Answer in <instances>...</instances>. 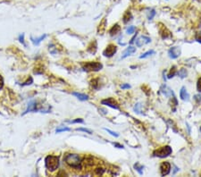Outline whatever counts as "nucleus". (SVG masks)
Here are the masks:
<instances>
[{"instance_id":"obj_14","label":"nucleus","mask_w":201,"mask_h":177,"mask_svg":"<svg viewBox=\"0 0 201 177\" xmlns=\"http://www.w3.org/2000/svg\"><path fill=\"white\" fill-rule=\"evenodd\" d=\"M180 97L183 100V101H189V92L187 91L185 87H182L180 90Z\"/></svg>"},{"instance_id":"obj_22","label":"nucleus","mask_w":201,"mask_h":177,"mask_svg":"<svg viewBox=\"0 0 201 177\" xmlns=\"http://www.w3.org/2000/svg\"><path fill=\"white\" fill-rule=\"evenodd\" d=\"M155 52L154 50H149V51H147L146 53H144V54H142L140 57V59H142V58H147V57H150V55H154Z\"/></svg>"},{"instance_id":"obj_34","label":"nucleus","mask_w":201,"mask_h":177,"mask_svg":"<svg viewBox=\"0 0 201 177\" xmlns=\"http://www.w3.org/2000/svg\"><path fill=\"white\" fill-rule=\"evenodd\" d=\"M197 89H198V92H201V78H199L198 80V82H197Z\"/></svg>"},{"instance_id":"obj_38","label":"nucleus","mask_w":201,"mask_h":177,"mask_svg":"<svg viewBox=\"0 0 201 177\" xmlns=\"http://www.w3.org/2000/svg\"><path fill=\"white\" fill-rule=\"evenodd\" d=\"M114 147H117V148H123V145H120V144H118V143H114Z\"/></svg>"},{"instance_id":"obj_2","label":"nucleus","mask_w":201,"mask_h":177,"mask_svg":"<svg viewBox=\"0 0 201 177\" xmlns=\"http://www.w3.org/2000/svg\"><path fill=\"white\" fill-rule=\"evenodd\" d=\"M45 165L48 171H56L59 167V157L57 156H48L45 159Z\"/></svg>"},{"instance_id":"obj_27","label":"nucleus","mask_w":201,"mask_h":177,"mask_svg":"<svg viewBox=\"0 0 201 177\" xmlns=\"http://www.w3.org/2000/svg\"><path fill=\"white\" fill-rule=\"evenodd\" d=\"M104 173H105L104 168H97V169H95V174L97 175H102Z\"/></svg>"},{"instance_id":"obj_39","label":"nucleus","mask_w":201,"mask_h":177,"mask_svg":"<svg viewBox=\"0 0 201 177\" xmlns=\"http://www.w3.org/2000/svg\"><path fill=\"white\" fill-rule=\"evenodd\" d=\"M200 133H201V127H200Z\"/></svg>"},{"instance_id":"obj_29","label":"nucleus","mask_w":201,"mask_h":177,"mask_svg":"<svg viewBox=\"0 0 201 177\" xmlns=\"http://www.w3.org/2000/svg\"><path fill=\"white\" fill-rule=\"evenodd\" d=\"M76 131H81V132H84V133H87L89 134H92V132L90 131V130L89 129H85V128H77Z\"/></svg>"},{"instance_id":"obj_31","label":"nucleus","mask_w":201,"mask_h":177,"mask_svg":"<svg viewBox=\"0 0 201 177\" xmlns=\"http://www.w3.org/2000/svg\"><path fill=\"white\" fill-rule=\"evenodd\" d=\"M69 123H70V124H77V123H80V124H82V123H84V121L82 120L81 118H77L76 120H74V121H70Z\"/></svg>"},{"instance_id":"obj_1","label":"nucleus","mask_w":201,"mask_h":177,"mask_svg":"<svg viewBox=\"0 0 201 177\" xmlns=\"http://www.w3.org/2000/svg\"><path fill=\"white\" fill-rule=\"evenodd\" d=\"M65 162L71 167L77 170L81 169V158L77 154H66L65 158Z\"/></svg>"},{"instance_id":"obj_21","label":"nucleus","mask_w":201,"mask_h":177,"mask_svg":"<svg viewBox=\"0 0 201 177\" xmlns=\"http://www.w3.org/2000/svg\"><path fill=\"white\" fill-rule=\"evenodd\" d=\"M106 18L102 21V23L99 24V27H98V32H103L105 30H106Z\"/></svg>"},{"instance_id":"obj_30","label":"nucleus","mask_w":201,"mask_h":177,"mask_svg":"<svg viewBox=\"0 0 201 177\" xmlns=\"http://www.w3.org/2000/svg\"><path fill=\"white\" fill-rule=\"evenodd\" d=\"M104 130H105V131H106L107 133H110L112 136H114V137H118V136H119V134H118L117 133L113 132V131H111V130H109V129H107V128H104Z\"/></svg>"},{"instance_id":"obj_7","label":"nucleus","mask_w":201,"mask_h":177,"mask_svg":"<svg viewBox=\"0 0 201 177\" xmlns=\"http://www.w3.org/2000/svg\"><path fill=\"white\" fill-rule=\"evenodd\" d=\"M150 42H151V39L149 38V37L140 36L136 40L135 43H136V46H138V48H140V46H143L144 45H147L149 43H150Z\"/></svg>"},{"instance_id":"obj_4","label":"nucleus","mask_w":201,"mask_h":177,"mask_svg":"<svg viewBox=\"0 0 201 177\" xmlns=\"http://www.w3.org/2000/svg\"><path fill=\"white\" fill-rule=\"evenodd\" d=\"M102 68V64L98 62H87L82 66V69L85 72H97Z\"/></svg>"},{"instance_id":"obj_3","label":"nucleus","mask_w":201,"mask_h":177,"mask_svg":"<svg viewBox=\"0 0 201 177\" xmlns=\"http://www.w3.org/2000/svg\"><path fill=\"white\" fill-rule=\"evenodd\" d=\"M172 152V150L170 146H164V147L157 148L156 150H154L153 156H157V157H160V158H164V157L170 156Z\"/></svg>"},{"instance_id":"obj_37","label":"nucleus","mask_w":201,"mask_h":177,"mask_svg":"<svg viewBox=\"0 0 201 177\" xmlns=\"http://www.w3.org/2000/svg\"><path fill=\"white\" fill-rule=\"evenodd\" d=\"M121 88H122L123 90H124V89H130V88H131V85H130V84H123V85H121Z\"/></svg>"},{"instance_id":"obj_11","label":"nucleus","mask_w":201,"mask_h":177,"mask_svg":"<svg viewBox=\"0 0 201 177\" xmlns=\"http://www.w3.org/2000/svg\"><path fill=\"white\" fill-rule=\"evenodd\" d=\"M161 92H162V94L164 96H166V98H171L172 96H174L172 90L166 85H163L161 87Z\"/></svg>"},{"instance_id":"obj_35","label":"nucleus","mask_w":201,"mask_h":177,"mask_svg":"<svg viewBox=\"0 0 201 177\" xmlns=\"http://www.w3.org/2000/svg\"><path fill=\"white\" fill-rule=\"evenodd\" d=\"M195 39L198 42L201 43V32H198L196 34V37H195Z\"/></svg>"},{"instance_id":"obj_16","label":"nucleus","mask_w":201,"mask_h":177,"mask_svg":"<svg viewBox=\"0 0 201 177\" xmlns=\"http://www.w3.org/2000/svg\"><path fill=\"white\" fill-rule=\"evenodd\" d=\"M46 37H47V34H44V35L40 36V38H36V39H34L32 36H31V42L33 43V45L38 46V45H40V43L42 40H44L46 39Z\"/></svg>"},{"instance_id":"obj_12","label":"nucleus","mask_w":201,"mask_h":177,"mask_svg":"<svg viewBox=\"0 0 201 177\" xmlns=\"http://www.w3.org/2000/svg\"><path fill=\"white\" fill-rule=\"evenodd\" d=\"M160 35L162 37L163 40H166V39H170L172 37V33L171 31L167 29L166 27H163L162 29L160 30Z\"/></svg>"},{"instance_id":"obj_36","label":"nucleus","mask_w":201,"mask_h":177,"mask_svg":"<svg viewBox=\"0 0 201 177\" xmlns=\"http://www.w3.org/2000/svg\"><path fill=\"white\" fill-rule=\"evenodd\" d=\"M97 80H93L92 81V86H93V88L94 89H97Z\"/></svg>"},{"instance_id":"obj_33","label":"nucleus","mask_w":201,"mask_h":177,"mask_svg":"<svg viewBox=\"0 0 201 177\" xmlns=\"http://www.w3.org/2000/svg\"><path fill=\"white\" fill-rule=\"evenodd\" d=\"M19 41H20L23 46H26V45H25V42H24V33H22V34H21V35L19 36Z\"/></svg>"},{"instance_id":"obj_15","label":"nucleus","mask_w":201,"mask_h":177,"mask_svg":"<svg viewBox=\"0 0 201 177\" xmlns=\"http://www.w3.org/2000/svg\"><path fill=\"white\" fill-rule=\"evenodd\" d=\"M120 32H121V26L118 24V23L114 24L110 29V31H109V34H110L111 36H116L117 34H119Z\"/></svg>"},{"instance_id":"obj_8","label":"nucleus","mask_w":201,"mask_h":177,"mask_svg":"<svg viewBox=\"0 0 201 177\" xmlns=\"http://www.w3.org/2000/svg\"><path fill=\"white\" fill-rule=\"evenodd\" d=\"M102 105H106L107 107H110L112 108H114V109H119V105H118L117 102L112 98H106V99H103L101 101Z\"/></svg>"},{"instance_id":"obj_6","label":"nucleus","mask_w":201,"mask_h":177,"mask_svg":"<svg viewBox=\"0 0 201 177\" xmlns=\"http://www.w3.org/2000/svg\"><path fill=\"white\" fill-rule=\"evenodd\" d=\"M181 50L180 46H172V48H171L168 51L169 57L172 59L178 58L181 55Z\"/></svg>"},{"instance_id":"obj_17","label":"nucleus","mask_w":201,"mask_h":177,"mask_svg":"<svg viewBox=\"0 0 201 177\" xmlns=\"http://www.w3.org/2000/svg\"><path fill=\"white\" fill-rule=\"evenodd\" d=\"M72 95L75 96L78 99L81 100V101H85L89 99V96L86 94H82V93H79V92H72Z\"/></svg>"},{"instance_id":"obj_13","label":"nucleus","mask_w":201,"mask_h":177,"mask_svg":"<svg viewBox=\"0 0 201 177\" xmlns=\"http://www.w3.org/2000/svg\"><path fill=\"white\" fill-rule=\"evenodd\" d=\"M135 52H136V48L130 46L129 48H127V49L123 51V55H122V59H124V58H126V57H130V55H132L133 53H135Z\"/></svg>"},{"instance_id":"obj_23","label":"nucleus","mask_w":201,"mask_h":177,"mask_svg":"<svg viewBox=\"0 0 201 177\" xmlns=\"http://www.w3.org/2000/svg\"><path fill=\"white\" fill-rule=\"evenodd\" d=\"M141 107L142 105L140 103H137L134 107V111H135V113L137 114H142V110H141Z\"/></svg>"},{"instance_id":"obj_32","label":"nucleus","mask_w":201,"mask_h":177,"mask_svg":"<svg viewBox=\"0 0 201 177\" xmlns=\"http://www.w3.org/2000/svg\"><path fill=\"white\" fill-rule=\"evenodd\" d=\"M4 84H5L4 78H3V76L1 75V74H0V90L4 88Z\"/></svg>"},{"instance_id":"obj_28","label":"nucleus","mask_w":201,"mask_h":177,"mask_svg":"<svg viewBox=\"0 0 201 177\" xmlns=\"http://www.w3.org/2000/svg\"><path fill=\"white\" fill-rule=\"evenodd\" d=\"M155 15H156V11L154 10H151V11H149V15H148V18H149V20H152L153 18L155 17Z\"/></svg>"},{"instance_id":"obj_10","label":"nucleus","mask_w":201,"mask_h":177,"mask_svg":"<svg viewBox=\"0 0 201 177\" xmlns=\"http://www.w3.org/2000/svg\"><path fill=\"white\" fill-rule=\"evenodd\" d=\"M37 101L36 100H31L28 103V106H27V109L24 113L22 114V115H24L25 114L29 113V112H35L37 111Z\"/></svg>"},{"instance_id":"obj_9","label":"nucleus","mask_w":201,"mask_h":177,"mask_svg":"<svg viewBox=\"0 0 201 177\" xmlns=\"http://www.w3.org/2000/svg\"><path fill=\"white\" fill-rule=\"evenodd\" d=\"M160 172L162 176H166L171 172V164L169 162H163L160 165Z\"/></svg>"},{"instance_id":"obj_5","label":"nucleus","mask_w":201,"mask_h":177,"mask_svg":"<svg viewBox=\"0 0 201 177\" xmlns=\"http://www.w3.org/2000/svg\"><path fill=\"white\" fill-rule=\"evenodd\" d=\"M116 51H117V46L114 44H109L106 46V49L104 50L103 55L106 57H112L113 55L116 53Z\"/></svg>"},{"instance_id":"obj_25","label":"nucleus","mask_w":201,"mask_h":177,"mask_svg":"<svg viewBox=\"0 0 201 177\" xmlns=\"http://www.w3.org/2000/svg\"><path fill=\"white\" fill-rule=\"evenodd\" d=\"M71 129L68 128V127H63V128H58L56 130V133H63V132H70Z\"/></svg>"},{"instance_id":"obj_20","label":"nucleus","mask_w":201,"mask_h":177,"mask_svg":"<svg viewBox=\"0 0 201 177\" xmlns=\"http://www.w3.org/2000/svg\"><path fill=\"white\" fill-rule=\"evenodd\" d=\"M175 74H177V71H176V66H172L171 68V71L170 72L168 73V75H167V78L168 79H171L172 77H174Z\"/></svg>"},{"instance_id":"obj_19","label":"nucleus","mask_w":201,"mask_h":177,"mask_svg":"<svg viewBox=\"0 0 201 177\" xmlns=\"http://www.w3.org/2000/svg\"><path fill=\"white\" fill-rule=\"evenodd\" d=\"M177 74H178V75H179L181 79H183V78H185V77L187 76L188 72H187V70H186L185 68H181V69H180V70L177 72Z\"/></svg>"},{"instance_id":"obj_26","label":"nucleus","mask_w":201,"mask_h":177,"mask_svg":"<svg viewBox=\"0 0 201 177\" xmlns=\"http://www.w3.org/2000/svg\"><path fill=\"white\" fill-rule=\"evenodd\" d=\"M135 30H136V28H135L134 26H130L129 28H127V30H126V33H127L128 35L132 34V33H134Z\"/></svg>"},{"instance_id":"obj_18","label":"nucleus","mask_w":201,"mask_h":177,"mask_svg":"<svg viewBox=\"0 0 201 177\" xmlns=\"http://www.w3.org/2000/svg\"><path fill=\"white\" fill-rule=\"evenodd\" d=\"M132 15L131 12L127 11V12L124 14V15H123V23H129V22L132 20Z\"/></svg>"},{"instance_id":"obj_24","label":"nucleus","mask_w":201,"mask_h":177,"mask_svg":"<svg viewBox=\"0 0 201 177\" xmlns=\"http://www.w3.org/2000/svg\"><path fill=\"white\" fill-rule=\"evenodd\" d=\"M134 168H135L136 171L139 172L140 174H143V171L141 170V169H143V166H142V165H140L139 163H136V164L134 165Z\"/></svg>"}]
</instances>
